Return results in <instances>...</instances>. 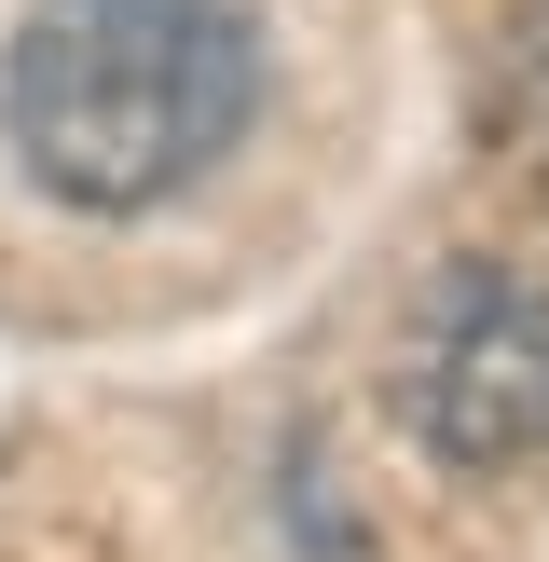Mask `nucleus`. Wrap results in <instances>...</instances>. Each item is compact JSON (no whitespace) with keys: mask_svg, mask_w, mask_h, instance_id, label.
Returning <instances> with one entry per match:
<instances>
[{"mask_svg":"<svg viewBox=\"0 0 549 562\" xmlns=\"http://www.w3.org/2000/svg\"><path fill=\"white\" fill-rule=\"evenodd\" d=\"M261 124L247 0H27L0 42V151L69 220H152Z\"/></svg>","mask_w":549,"mask_h":562,"instance_id":"f257e3e1","label":"nucleus"},{"mask_svg":"<svg viewBox=\"0 0 549 562\" xmlns=\"http://www.w3.org/2000/svg\"><path fill=\"white\" fill-rule=\"evenodd\" d=\"M399 412L439 467H522L549 453V274L522 261H453L412 316Z\"/></svg>","mask_w":549,"mask_h":562,"instance_id":"f03ea898","label":"nucleus"}]
</instances>
